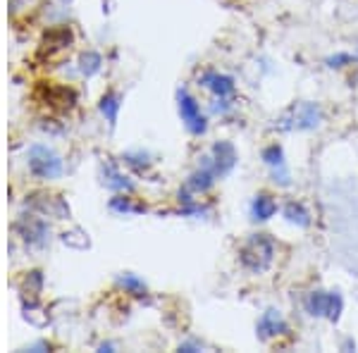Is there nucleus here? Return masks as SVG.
<instances>
[{
    "mask_svg": "<svg viewBox=\"0 0 358 353\" xmlns=\"http://www.w3.org/2000/svg\"><path fill=\"white\" fill-rule=\"evenodd\" d=\"M354 60H358L356 55H349V53H337V55H330L327 57V67H344V65H351Z\"/></svg>",
    "mask_w": 358,
    "mask_h": 353,
    "instance_id": "dca6fc26",
    "label": "nucleus"
},
{
    "mask_svg": "<svg viewBox=\"0 0 358 353\" xmlns=\"http://www.w3.org/2000/svg\"><path fill=\"white\" fill-rule=\"evenodd\" d=\"M115 210H122V212H138V210H143V208H136V206H131L127 199H115L113 203H110Z\"/></svg>",
    "mask_w": 358,
    "mask_h": 353,
    "instance_id": "a211bd4d",
    "label": "nucleus"
},
{
    "mask_svg": "<svg viewBox=\"0 0 358 353\" xmlns=\"http://www.w3.org/2000/svg\"><path fill=\"white\" fill-rule=\"evenodd\" d=\"M322 122V110L317 103H294L280 117L277 127L280 129H296V131H310L317 129Z\"/></svg>",
    "mask_w": 358,
    "mask_h": 353,
    "instance_id": "f03ea898",
    "label": "nucleus"
},
{
    "mask_svg": "<svg viewBox=\"0 0 358 353\" xmlns=\"http://www.w3.org/2000/svg\"><path fill=\"white\" fill-rule=\"evenodd\" d=\"M206 158H208V163L213 165L215 175L222 179V177H227L229 172L234 170V165H236V148H234V143H229V141H217L215 146H213L210 155H206Z\"/></svg>",
    "mask_w": 358,
    "mask_h": 353,
    "instance_id": "423d86ee",
    "label": "nucleus"
},
{
    "mask_svg": "<svg viewBox=\"0 0 358 353\" xmlns=\"http://www.w3.org/2000/svg\"><path fill=\"white\" fill-rule=\"evenodd\" d=\"M263 163L270 167V172H273V179L275 184H282V187H289L292 184V177H289V170H287V160H285V150L282 146H268L263 150Z\"/></svg>",
    "mask_w": 358,
    "mask_h": 353,
    "instance_id": "6e6552de",
    "label": "nucleus"
},
{
    "mask_svg": "<svg viewBox=\"0 0 358 353\" xmlns=\"http://www.w3.org/2000/svg\"><path fill=\"white\" fill-rule=\"evenodd\" d=\"M275 212H277V203H275L273 196L261 194V196H256V199H253L251 215H253V219H256V222H268V219L273 217Z\"/></svg>",
    "mask_w": 358,
    "mask_h": 353,
    "instance_id": "9b49d317",
    "label": "nucleus"
},
{
    "mask_svg": "<svg viewBox=\"0 0 358 353\" xmlns=\"http://www.w3.org/2000/svg\"><path fill=\"white\" fill-rule=\"evenodd\" d=\"M306 310L313 317H327L330 322H339L344 312V298L337 291H313L306 298Z\"/></svg>",
    "mask_w": 358,
    "mask_h": 353,
    "instance_id": "7ed1b4c3",
    "label": "nucleus"
},
{
    "mask_svg": "<svg viewBox=\"0 0 358 353\" xmlns=\"http://www.w3.org/2000/svg\"><path fill=\"white\" fill-rule=\"evenodd\" d=\"M98 69H101V55H98V53H86L82 57V74L91 77V74H96Z\"/></svg>",
    "mask_w": 358,
    "mask_h": 353,
    "instance_id": "2eb2a0df",
    "label": "nucleus"
},
{
    "mask_svg": "<svg viewBox=\"0 0 358 353\" xmlns=\"http://www.w3.org/2000/svg\"><path fill=\"white\" fill-rule=\"evenodd\" d=\"M177 106H179V115H182V122L187 124V129L192 134H203L208 129L206 117L201 115V106L196 103V98L189 94V91H179L177 94Z\"/></svg>",
    "mask_w": 358,
    "mask_h": 353,
    "instance_id": "20e7f679",
    "label": "nucleus"
},
{
    "mask_svg": "<svg viewBox=\"0 0 358 353\" xmlns=\"http://www.w3.org/2000/svg\"><path fill=\"white\" fill-rule=\"evenodd\" d=\"M101 113L108 117V122H110L115 127V122H117V113H120V96L115 94H108L101 98Z\"/></svg>",
    "mask_w": 358,
    "mask_h": 353,
    "instance_id": "ddd939ff",
    "label": "nucleus"
},
{
    "mask_svg": "<svg viewBox=\"0 0 358 353\" xmlns=\"http://www.w3.org/2000/svg\"><path fill=\"white\" fill-rule=\"evenodd\" d=\"M110 179H108V187H113V189H127V191H131V184L127 182V177H122L120 172H115L113 167H110V175H108Z\"/></svg>",
    "mask_w": 358,
    "mask_h": 353,
    "instance_id": "f3484780",
    "label": "nucleus"
},
{
    "mask_svg": "<svg viewBox=\"0 0 358 353\" xmlns=\"http://www.w3.org/2000/svg\"><path fill=\"white\" fill-rule=\"evenodd\" d=\"M277 244L270 234H253L241 244L239 248V263L244 265L248 272L253 275H261L273 265L275 260Z\"/></svg>",
    "mask_w": 358,
    "mask_h": 353,
    "instance_id": "f257e3e1",
    "label": "nucleus"
},
{
    "mask_svg": "<svg viewBox=\"0 0 358 353\" xmlns=\"http://www.w3.org/2000/svg\"><path fill=\"white\" fill-rule=\"evenodd\" d=\"M199 349H201L199 344H182L179 346V351H199Z\"/></svg>",
    "mask_w": 358,
    "mask_h": 353,
    "instance_id": "6ab92c4d",
    "label": "nucleus"
},
{
    "mask_svg": "<svg viewBox=\"0 0 358 353\" xmlns=\"http://www.w3.org/2000/svg\"><path fill=\"white\" fill-rule=\"evenodd\" d=\"M215 170H213V165L208 163V158H203V163H201L199 170L194 172L192 177H189V182H187V189L189 191H194V194H203V191H208L215 184Z\"/></svg>",
    "mask_w": 358,
    "mask_h": 353,
    "instance_id": "9d476101",
    "label": "nucleus"
},
{
    "mask_svg": "<svg viewBox=\"0 0 358 353\" xmlns=\"http://www.w3.org/2000/svg\"><path fill=\"white\" fill-rule=\"evenodd\" d=\"M29 167H31L34 175L43 179H53L62 172V160L45 146H34L31 155H29Z\"/></svg>",
    "mask_w": 358,
    "mask_h": 353,
    "instance_id": "39448f33",
    "label": "nucleus"
},
{
    "mask_svg": "<svg viewBox=\"0 0 358 353\" xmlns=\"http://www.w3.org/2000/svg\"><path fill=\"white\" fill-rule=\"evenodd\" d=\"M285 217L289 224H296V227H310V212L306 210L303 203H299V201H289V203L285 206Z\"/></svg>",
    "mask_w": 358,
    "mask_h": 353,
    "instance_id": "f8f14e48",
    "label": "nucleus"
},
{
    "mask_svg": "<svg viewBox=\"0 0 358 353\" xmlns=\"http://www.w3.org/2000/svg\"><path fill=\"white\" fill-rule=\"evenodd\" d=\"M356 57H358V50H356Z\"/></svg>",
    "mask_w": 358,
    "mask_h": 353,
    "instance_id": "aec40b11",
    "label": "nucleus"
},
{
    "mask_svg": "<svg viewBox=\"0 0 358 353\" xmlns=\"http://www.w3.org/2000/svg\"><path fill=\"white\" fill-rule=\"evenodd\" d=\"M201 84H203L210 94H215L217 98H229L236 91L234 79L227 77V74H220V72H206L203 77H201Z\"/></svg>",
    "mask_w": 358,
    "mask_h": 353,
    "instance_id": "1a4fd4ad",
    "label": "nucleus"
},
{
    "mask_svg": "<svg viewBox=\"0 0 358 353\" xmlns=\"http://www.w3.org/2000/svg\"><path fill=\"white\" fill-rule=\"evenodd\" d=\"M120 287H124L129 294H134V296H143L146 294V284H143L138 277L134 275H122L120 277Z\"/></svg>",
    "mask_w": 358,
    "mask_h": 353,
    "instance_id": "4468645a",
    "label": "nucleus"
},
{
    "mask_svg": "<svg viewBox=\"0 0 358 353\" xmlns=\"http://www.w3.org/2000/svg\"><path fill=\"white\" fill-rule=\"evenodd\" d=\"M287 329H289V327H287L285 315H282L277 308H268L261 315V320H258L256 334H258V339H261V341H270V339L280 337V334H285Z\"/></svg>",
    "mask_w": 358,
    "mask_h": 353,
    "instance_id": "0eeeda50",
    "label": "nucleus"
}]
</instances>
